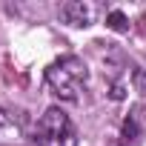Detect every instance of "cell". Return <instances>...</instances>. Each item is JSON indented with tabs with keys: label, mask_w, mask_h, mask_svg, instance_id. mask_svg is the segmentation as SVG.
<instances>
[{
	"label": "cell",
	"mask_w": 146,
	"mask_h": 146,
	"mask_svg": "<svg viewBox=\"0 0 146 146\" xmlns=\"http://www.w3.org/2000/svg\"><path fill=\"white\" fill-rule=\"evenodd\" d=\"M106 26L115 29V32H126V29H129V20H126V15H123L120 9H112V12L106 15Z\"/></svg>",
	"instance_id": "6"
},
{
	"label": "cell",
	"mask_w": 146,
	"mask_h": 146,
	"mask_svg": "<svg viewBox=\"0 0 146 146\" xmlns=\"http://www.w3.org/2000/svg\"><path fill=\"white\" fill-rule=\"evenodd\" d=\"M35 140H37V146H78V129H75V123L69 120L66 112H60L57 106H52L37 120Z\"/></svg>",
	"instance_id": "2"
},
{
	"label": "cell",
	"mask_w": 146,
	"mask_h": 146,
	"mask_svg": "<svg viewBox=\"0 0 146 146\" xmlns=\"http://www.w3.org/2000/svg\"><path fill=\"white\" fill-rule=\"evenodd\" d=\"M23 140V132H20V123L15 120L12 112L0 109V146H17Z\"/></svg>",
	"instance_id": "4"
},
{
	"label": "cell",
	"mask_w": 146,
	"mask_h": 146,
	"mask_svg": "<svg viewBox=\"0 0 146 146\" xmlns=\"http://www.w3.org/2000/svg\"><path fill=\"white\" fill-rule=\"evenodd\" d=\"M89 80V69L80 57L75 54H66V57H57L54 63H49L46 69V86L52 89L54 98L60 100H69V103H75L83 92Z\"/></svg>",
	"instance_id": "1"
},
{
	"label": "cell",
	"mask_w": 146,
	"mask_h": 146,
	"mask_svg": "<svg viewBox=\"0 0 146 146\" xmlns=\"http://www.w3.org/2000/svg\"><path fill=\"white\" fill-rule=\"evenodd\" d=\"M137 115H140V109H135V112L126 117V123H123V146H132V143L137 140V135H140V123H137Z\"/></svg>",
	"instance_id": "5"
},
{
	"label": "cell",
	"mask_w": 146,
	"mask_h": 146,
	"mask_svg": "<svg viewBox=\"0 0 146 146\" xmlns=\"http://www.w3.org/2000/svg\"><path fill=\"white\" fill-rule=\"evenodd\" d=\"M95 15H98V6L89 3V0H69V3L60 6V20L69 23V26H78V29L92 26Z\"/></svg>",
	"instance_id": "3"
}]
</instances>
